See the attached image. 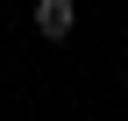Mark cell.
<instances>
[{
    "label": "cell",
    "instance_id": "1",
    "mask_svg": "<svg viewBox=\"0 0 128 121\" xmlns=\"http://www.w3.org/2000/svg\"><path fill=\"white\" fill-rule=\"evenodd\" d=\"M71 28H78V7H71V0H36V36L64 43Z\"/></svg>",
    "mask_w": 128,
    "mask_h": 121
}]
</instances>
